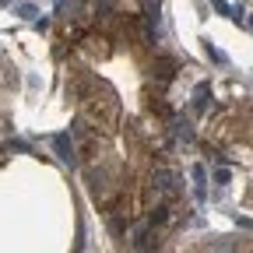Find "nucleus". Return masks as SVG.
I'll use <instances>...</instances> for the list:
<instances>
[{"label":"nucleus","instance_id":"1","mask_svg":"<svg viewBox=\"0 0 253 253\" xmlns=\"http://www.w3.org/2000/svg\"><path fill=\"white\" fill-rule=\"evenodd\" d=\"M53 151L60 155V162H67V166H74V141H71V134H56L53 137Z\"/></svg>","mask_w":253,"mask_h":253},{"label":"nucleus","instance_id":"2","mask_svg":"<svg viewBox=\"0 0 253 253\" xmlns=\"http://www.w3.org/2000/svg\"><path fill=\"white\" fill-rule=\"evenodd\" d=\"M148 221H151V225H166V221H169V208H166V204H158V208H151Z\"/></svg>","mask_w":253,"mask_h":253},{"label":"nucleus","instance_id":"3","mask_svg":"<svg viewBox=\"0 0 253 253\" xmlns=\"http://www.w3.org/2000/svg\"><path fill=\"white\" fill-rule=\"evenodd\" d=\"M155 186H158V190H169V186H172V176H169L166 169H158V172H155Z\"/></svg>","mask_w":253,"mask_h":253},{"label":"nucleus","instance_id":"4","mask_svg":"<svg viewBox=\"0 0 253 253\" xmlns=\"http://www.w3.org/2000/svg\"><path fill=\"white\" fill-rule=\"evenodd\" d=\"M194 179H197V197H204V179H208L204 166H194Z\"/></svg>","mask_w":253,"mask_h":253},{"label":"nucleus","instance_id":"5","mask_svg":"<svg viewBox=\"0 0 253 253\" xmlns=\"http://www.w3.org/2000/svg\"><path fill=\"white\" fill-rule=\"evenodd\" d=\"M211 7H214L218 14H225V18H232V4H229V0H211Z\"/></svg>","mask_w":253,"mask_h":253},{"label":"nucleus","instance_id":"6","mask_svg":"<svg viewBox=\"0 0 253 253\" xmlns=\"http://www.w3.org/2000/svg\"><path fill=\"white\" fill-rule=\"evenodd\" d=\"M158 78H162V81L172 78V60H162V63H158Z\"/></svg>","mask_w":253,"mask_h":253},{"label":"nucleus","instance_id":"7","mask_svg":"<svg viewBox=\"0 0 253 253\" xmlns=\"http://www.w3.org/2000/svg\"><path fill=\"white\" fill-rule=\"evenodd\" d=\"M144 18H148V25H158V4H148L144 7Z\"/></svg>","mask_w":253,"mask_h":253},{"label":"nucleus","instance_id":"8","mask_svg":"<svg viewBox=\"0 0 253 253\" xmlns=\"http://www.w3.org/2000/svg\"><path fill=\"white\" fill-rule=\"evenodd\" d=\"M134 246H137V250H148V246H151V232H148V229L137 232V243H134Z\"/></svg>","mask_w":253,"mask_h":253},{"label":"nucleus","instance_id":"9","mask_svg":"<svg viewBox=\"0 0 253 253\" xmlns=\"http://www.w3.org/2000/svg\"><path fill=\"white\" fill-rule=\"evenodd\" d=\"M229 179H232L229 169H218V172H214V183H218V186H229Z\"/></svg>","mask_w":253,"mask_h":253},{"label":"nucleus","instance_id":"10","mask_svg":"<svg viewBox=\"0 0 253 253\" xmlns=\"http://www.w3.org/2000/svg\"><path fill=\"white\" fill-rule=\"evenodd\" d=\"M208 91H211V84H208V81H201V84L194 88V95H208Z\"/></svg>","mask_w":253,"mask_h":253},{"label":"nucleus","instance_id":"11","mask_svg":"<svg viewBox=\"0 0 253 253\" xmlns=\"http://www.w3.org/2000/svg\"><path fill=\"white\" fill-rule=\"evenodd\" d=\"M4 4H7V0H0V7H4Z\"/></svg>","mask_w":253,"mask_h":253},{"label":"nucleus","instance_id":"12","mask_svg":"<svg viewBox=\"0 0 253 253\" xmlns=\"http://www.w3.org/2000/svg\"><path fill=\"white\" fill-rule=\"evenodd\" d=\"M250 28H253V18H250Z\"/></svg>","mask_w":253,"mask_h":253}]
</instances>
